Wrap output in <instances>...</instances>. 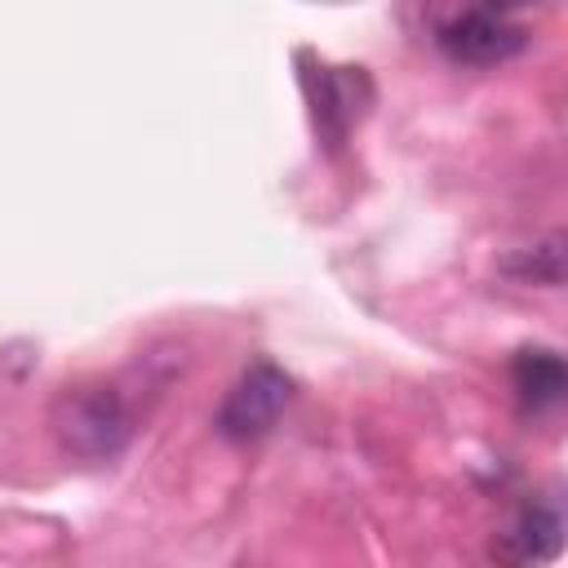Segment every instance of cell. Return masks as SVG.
<instances>
[{"instance_id":"1","label":"cell","mask_w":568,"mask_h":568,"mask_svg":"<svg viewBox=\"0 0 568 568\" xmlns=\"http://www.w3.org/2000/svg\"><path fill=\"white\" fill-rule=\"evenodd\" d=\"M53 435H58V444L67 453L89 457V462H106V457H115L129 444L133 408L106 382L67 386L58 395V404H53Z\"/></svg>"},{"instance_id":"2","label":"cell","mask_w":568,"mask_h":568,"mask_svg":"<svg viewBox=\"0 0 568 568\" xmlns=\"http://www.w3.org/2000/svg\"><path fill=\"white\" fill-rule=\"evenodd\" d=\"M430 40L457 67H497V62H510L515 53H524L532 31L506 9L470 4V9L439 13L430 22Z\"/></svg>"},{"instance_id":"3","label":"cell","mask_w":568,"mask_h":568,"mask_svg":"<svg viewBox=\"0 0 568 568\" xmlns=\"http://www.w3.org/2000/svg\"><path fill=\"white\" fill-rule=\"evenodd\" d=\"M288 399H293V377L280 364L257 359L222 395V404L213 413V426L231 444H253V439H262V435L275 430V422L284 417Z\"/></svg>"},{"instance_id":"4","label":"cell","mask_w":568,"mask_h":568,"mask_svg":"<svg viewBox=\"0 0 568 568\" xmlns=\"http://www.w3.org/2000/svg\"><path fill=\"white\" fill-rule=\"evenodd\" d=\"M497 559L510 564V568H546L559 550H564V515H559V501L555 497H541V501H528L510 524L506 532L497 537Z\"/></svg>"},{"instance_id":"5","label":"cell","mask_w":568,"mask_h":568,"mask_svg":"<svg viewBox=\"0 0 568 568\" xmlns=\"http://www.w3.org/2000/svg\"><path fill=\"white\" fill-rule=\"evenodd\" d=\"M320 75H306V89H311V115H315V129L328 146H342L351 124L359 120V106H355V84H364L359 71L351 67H315Z\"/></svg>"},{"instance_id":"6","label":"cell","mask_w":568,"mask_h":568,"mask_svg":"<svg viewBox=\"0 0 568 568\" xmlns=\"http://www.w3.org/2000/svg\"><path fill=\"white\" fill-rule=\"evenodd\" d=\"M510 386H515L524 413L555 408L564 399V390H568L564 355L550 351V346H524V351H515V359H510Z\"/></svg>"},{"instance_id":"7","label":"cell","mask_w":568,"mask_h":568,"mask_svg":"<svg viewBox=\"0 0 568 568\" xmlns=\"http://www.w3.org/2000/svg\"><path fill=\"white\" fill-rule=\"evenodd\" d=\"M506 275H515V280H524V284H528V280H532V284H546V288L564 284V235L550 231L546 240L519 248V253L506 262Z\"/></svg>"}]
</instances>
